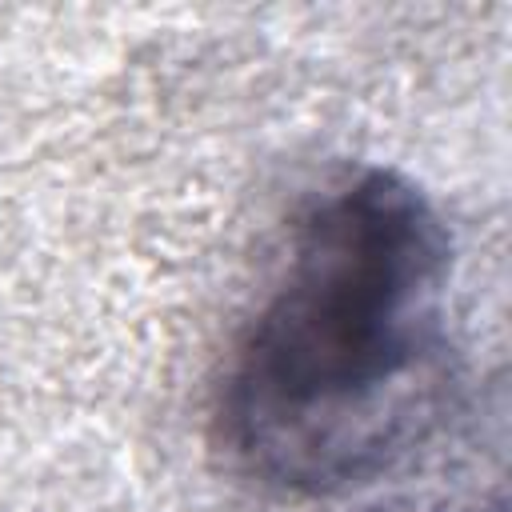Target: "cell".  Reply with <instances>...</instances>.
Instances as JSON below:
<instances>
[{"instance_id":"obj_1","label":"cell","mask_w":512,"mask_h":512,"mask_svg":"<svg viewBox=\"0 0 512 512\" xmlns=\"http://www.w3.org/2000/svg\"><path fill=\"white\" fill-rule=\"evenodd\" d=\"M448 272V228L408 176L364 168L320 192L228 368L240 460L304 496L388 472L436 420Z\"/></svg>"}]
</instances>
